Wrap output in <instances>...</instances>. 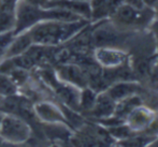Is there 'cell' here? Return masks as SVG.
<instances>
[{"label": "cell", "instance_id": "6da1fadb", "mask_svg": "<svg viewBox=\"0 0 158 147\" xmlns=\"http://www.w3.org/2000/svg\"><path fill=\"white\" fill-rule=\"evenodd\" d=\"M89 23L88 19L74 22L43 21L33 26L29 32L35 44L58 46L67 43Z\"/></svg>", "mask_w": 158, "mask_h": 147}, {"label": "cell", "instance_id": "7a4b0ae2", "mask_svg": "<svg viewBox=\"0 0 158 147\" xmlns=\"http://www.w3.org/2000/svg\"><path fill=\"white\" fill-rule=\"evenodd\" d=\"M93 47H114L119 48L127 44L132 38L133 33L128 30H123L116 25L108 24L106 22H100L90 31Z\"/></svg>", "mask_w": 158, "mask_h": 147}, {"label": "cell", "instance_id": "3957f363", "mask_svg": "<svg viewBox=\"0 0 158 147\" xmlns=\"http://www.w3.org/2000/svg\"><path fill=\"white\" fill-rule=\"evenodd\" d=\"M110 17L112 23L119 28H144L150 26L155 18V11L148 6L138 10L124 2Z\"/></svg>", "mask_w": 158, "mask_h": 147}, {"label": "cell", "instance_id": "277c9868", "mask_svg": "<svg viewBox=\"0 0 158 147\" xmlns=\"http://www.w3.org/2000/svg\"><path fill=\"white\" fill-rule=\"evenodd\" d=\"M32 134L30 125L24 118L12 113H3L0 124V137L11 145H19L29 141Z\"/></svg>", "mask_w": 158, "mask_h": 147}, {"label": "cell", "instance_id": "5b68a950", "mask_svg": "<svg viewBox=\"0 0 158 147\" xmlns=\"http://www.w3.org/2000/svg\"><path fill=\"white\" fill-rule=\"evenodd\" d=\"M46 19L45 8L35 6L26 0H17L15 9L14 35L28 31L35 25Z\"/></svg>", "mask_w": 158, "mask_h": 147}, {"label": "cell", "instance_id": "8992f818", "mask_svg": "<svg viewBox=\"0 0 158 147\" xmlns=\"http://www.w3.org/2000/svg\"><path fill=\"white\" fill-rule=\"evenodd\" d=\"M55 73L60 81L82 89L87 87V76L81 66L74 62H64L55 66Z\"/></svg>", "mask_w": 158, "mask_h": 147}, {"label": "cell", "instance_id": "52a82bcc", "mask_svg": "<svg viewBox=\"0 0 158 147\" xmlns=\"http://www.w3.org/2000/svg\"><path fill=\"white\" fill-rule=\"evenodd\" d=\"M33 112L39 121L43 124H67L58 103L42 100L33 105Z\"/></svg>", "mask_w": 158, "mask_h": 147}, {"label": "cell", "instance_id": "ba28073f", "mask_svg": "<svg viewBox=\"0 0 158 147\" xmlns=\"http://www.w3.org/2000/svg\"><path fill=\"white\" fill-rule=\"evenodd\" d=\"M94 57L96 61L103 68H114V67L121 66L128 60L127 53L114 47L95 48Z\"/></svg>", "mask_w": 158, "mask_h": 147}, {"label": "cell", "instance_id": "9c48e42d", "mask_svg": "<svg viewBox=\"0 0 158 147\" xmlns=\"http://www.w3.org/2000/svg\"><path fill=\"white\" fill-rule=\"evenodd\" d=\"M115 105H116V102L106 91L98 92L94 106L87 114L97 120L108 118L114 114Z\"/></svg>", "mask_w": 158, "mask_h": 147}, {"label": "cell", "instance_id": "30bf717a", "mask_svg": "<svg viewBox=\"0 0 158 147\" xmlns=\"http://www.w3.org/2000/svg\"><path fill=\"white\" fill-rule=\"evenodd\" d=\"M141 88L142 86L135 81H118L109 86L106 92L115 102H118L127 97L139 93Z\"/></svg>", "mask_w": 158, "mask_h": 147}, {"label": "cell", "instance_id": "8fae6325", "mask_svg": "<svg viewBox=\"0 0 158 147\" xmlns=\"http://www.w3.org/2000/svg\"><path fill=\"white\" fill-rule=\"evenodd\" d=\"M153 119H154L153 111H151L148 108H143V105H140L138 108H135L126 117V121L128 122V126L135 132L143 131L152 122Z\"/></svg>", "mask_w": 158, "mask_h": 147}, {"label": "cell", "instance_id": "7c38bea8", "mask_svg": "<svg viewBox=\"0 0 158 147\" xmlns=\"http://www.w3.org/2000/svg\"><path fill=\"white\" fill-rule=\"evenodd\" d=\"M17 0L0 1V33L14 30Z\"/></svg>", "mask_w": 158, "mask_h": 147}, {"label": "cell", "instance_id": "4fadbf2b", "mask_svg": "<svg viewBox=\"0 0 158 147\" xmlns=\"http://www.w3.org/2000/svg\"><path fill=\"white\" fill-rule=\"evenodd\" d=\"M32 44L33 41L31 35H30L29 30L17 33V35H14L10 46H9L6 58H12V57L25 54Z\"/></svg>", "mask_w": 158, "mask_h": 147}, {"label": "cell", "instance_id": "5bb4252c", "mask_svg": "<svg viewBox=\"0 0 158 147\" xmlns=\"http://www.w3.org/2000/svg\"><path fill=\"white\" fill-rule=\"evenodd\" d=\"M142 105V101L140 99L139 95H133L130 97H127L125 99L121 100V101L116 102L114 110V116L122 118L126 121V117L135 110V108Z\"/></svg>", "mask_w": 158, "mask_h": 147}, {"label": "cell", "instance_id": "9a60e30c", "mask_svg": "<svg viewBox=\"0 0 158 147\" xmlns=\"http://www.w3.org/2000/svg\"><path fill=\"white\" fill-rule=\"evenodd\" d=\"M98 92H96L94 89L90 87H84L80 91V100H79V108L80 113L87 114L94 106L96 102Z\"/></svg>", "mask_w": 158, "mask_h": 147}, {"label": "cell", "instance_id": "2e32d148", "mask_svg": "<svg viewBox=\"0 0 158 147\" xmlns=\"http://www.w3.org/2000/svg\"><path fill=\"white\" fill-rule=\"evenodd\" d=\"M19 93V87L8 74L0 72V97H12Z\"/></svg>", "mask_w": 158, "mask_h": 147}, {"label": "cell", "instance_id": "e0dca14e", "mask_svg": "<svg viewBox=\"0 0 158 147\" xmlns=\"http://www.w3.org/2000/svg\"><path fill=\"white\" fill-rule=\"evenodd\" d=\"M14 35H15L13 30L0 33V62L6 59V52H8L9 46H10Z\"/></svg>", "mask_w": 158, "mask_h": 147}, {"label": "cell", "instance_id": "ac0fdd59", "mask_svg": "<svg viewBox=\"0 0 158 147\" xmlns=\"http://www.w3.org/2000/svg\"><path fill=\"white\" fill-rule=\"evenodd\" d=\"M151 33L153 35V39L155 42V48H156V56L158 57V18L153 19V22L150 24Z\"/></svg>", "mask_w": 158, "mask_h": 147}, {"label": "cell", "instance_id": "d6986e66", "mask_svg": "<svg viewBox=\"0 0 158 147\" xmlns=\"http://www.w3.org/2000/svg\"><path fill=\"white\" fill-rule=\"evenodd\" d=\"M125 3L129 4L135 9H138V10H142L145 8V4L143 3L142 0H125Z\"/></svg>", "mask_w": 158, "mask_h": 147}, {"label": "cell", "instance_id": "ffe728a7", "mask_svg": "<svg viewBox=\"0 0 158 147\" xmlns=\"http://www.w3.org/2000/svg\"><path fill=\"white\" fill-rule=\"evenodd\" d=\"M143 1V3L145 4V6H148V8H151L154 10L155 6H156L158 0H142Z\"/></svg>", "mask_w": 158, "mask_h": 147}, {"label": "cell", "instance_id": "44dd1931", "mask_svg": "<svg viewBox=\"0 0 158 147\" xmlns=\"http://www.w3.org/2000/svg\"><path fill=\"white\" fill-rule=\"evenodd\" d=\"M27 2L31 4H35V6H43L48 0H26Z\"/></svg>", "mask_w": 158, "mask_h": 147}, {"label": "cell", "instance_id": "7402d4cb", "mask_svg": "<svg viewBox=\"0 0 158 147\" xmlns=\"http://www.w3.org/2000/svg\"><path fill=\"white\" fill-rule=\"evenodd\" d=\"M154 11H155V17H157V18H158V2H157L156 6H155Z\"/></svg>", "mask_w": 158, "mask_h": 147}, {"label": "cell", "instance_id": "603a6c76", "mask_svg": "<svg viewBox=\"0 0 158 147\" xmlns=\"http://www.w3.org/2000/svg\"><path fill=\"white\" fill-rule=\"evenodd\" d=\"M3 113L2 111H0V124H1V119H2V116H3Z\"/></svg>", "mask_w": 158, "mask_h": 147}, {"label": "cell", "instance_id": "cb8c5ba5", "mask_svg": "<svg viewBox=\"0 0 158 147\" xmlns=\"http://www.w3.org/2000/svg\"><path fill=\"white\" fill-rule=\"evenodd\" d=\"M77 1H85V2H89L90 0H77Z\"/></svg>", "mask_w": 158, "mask_h": 147}, {"label": "cell", "instance_id": "d4e9b609", "mask_svg": "<svg viewBox=\"0 0 158 147\" xmlns=\"http://www.w3.org/2000/svg\"><path fill=\"white\" fill-rule=\"evenodd\" d=\"M0 1H2V0H0Z\"/></svg>", "mask_w": 158, "mask_h": 147}]
</instances>
